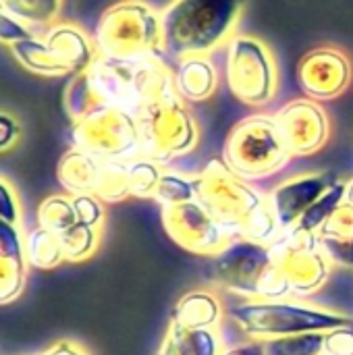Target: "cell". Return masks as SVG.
<instances>
[{
  "mask_svg": "<svg viewBox=\"0 0 353 355\" xmlns=\"http://www.w3.org/2000/svg\"><path fill=\"white\" fill-rule=\"evenodd\" d=\"M171 94H179L175 75L158 56L135 62L100 56L64 89V110L73 121L100 106L123 108L135 116L146 104Z\"/></svg>",
  "mask_w": 353,
  "mask_h": 355,
  "instance_id": "6da1fadb",
  "label": "cell"
},
{
  "mask_svg": "<svg viewBox=\"0 0 353 355\" xmlns=\"http://www.w3.org/2000/svg\"><path fill=\"white\" fill-rule=\"evenodd\" d=\"M198 202L216 218L231 237H246L273 245L283 233L268 206L252 181L233 173L225 160H210L198 175Z\"/></svg>",
  "mask_w": 353,
  "mask_h": 355,
  "instance_id": "7a4b0ae2",
  "label": "cell"
},
{
  "mask_svg": "<svg viewBox=\"0 0 353 355\" xmlns=\"http://www.w3.org/2000/svg\"><path fill=\"white\" fill-rule=\"evenodd\" d=\"M248 0H171L160 10L164 54L208 56L235 35Z\"/></svg>",
  "mask_w": 353,
  "mask_h": 355,
  "instance_id": "3957f363",
  "label": "cell"
},
{
  "mask_svg": "<svg viewBox=\"0 0 353 355\" xmlns=\"http://www.w3.org/2000/svg\"><path fill=\"white\" fill-rule=\"evenodd\" d=\"M227 316L252 341L291 337L304 333H329L353 327V316L302 304L295 300H243L227 308Z\"/></svg>",
  "mask_w": 353,
  "mask_h": 355,
  "instance_id": "277c9868",
  "label": "cell"
},
{
  "mask_svg": "<svg viewBox=\"0 0 353 355\" xmlns=\"http://www.w3.org/2000/svg\"><path fill=\"white\" fill-rule=\"evenodd\" d=\"M210 279L216 287L246 300L291 297L277 266L273 245L246 237H231V241L212 258Z\"/></svg>",
  "mask_w": 353,
  "mask_h": 355,
  "instance_id": "5b68a950",
  "label": "cell"
},
{
  "mask_svg": "<svg viewBox=\"0 0 353 355\" xmlns=\"http://www.w3.org/2000/svg\"><path fill=\"white\" fill-rule=\"evenodd\" d=\"M96 46L102 58L135 62L164 54L160 10L144 0H119L96 25Z\"/></svg>",
  "mask_w": 353,
  "mask_h": 355,
  "instance_id": "8992f818",
  "label": "cell"
},
{
  "mask_svg": "<svg viewBox=\"0 0 353 355\" xmlns=\"http://www.w3.org/2000/svg\"><path fill=\"white\" fill-rule=\"evenodd\" d=\"M291 158L275 114H252L239 121L223 148L225 164L248 181L277 175Z\"/></svg>",
  "mask_w": 353,
  "mask_h": 355,
  "instance_id": "52a82bcc",
  "label": "cell"
},
{
  "mask_svg": "<svg viewBox=\"0 0 353 355\" xmlns=\"http://www.w3.org/2000/svg\"><path fill=\"white\" fill-rule=\"evenodd\" d=\"M141 156L154 162L171 164L193 152L200 141V129L179 94L164 96L146 104L137 114Z\"/></svg>",
  "mask_w": 353,
  "mask_h": 355,
  "instance_id": "ba28073f",
  "label": "cell"
},
{
  "mask_svg": "<svg viewBox=\"0 0 353 355\" xmlns=\"http://www.w3.org/2000/svg\"><path fill=\"white\" fill-rule=\"evenodd\" d=\"M227 83L239 102L268 106L279 92V69L270 48L254 35L235 33L227 44Z\"/></svg>",
  "mask_w": 353,
  "mask_h": 355,
  "instance_id": "9c48e42d",
  "label": "cell"
},
{
  "mask_svg": "<svg viewBox=\"0 0 353 355\" xmlns=\"http://www.w3.org/2000/svg\"><path fill=\"white\" fill-rule=\"evenodd\" d=\"M73 148L104 160L131 162L141 156L137 121L131 112L114 106H100L73 121Z\"/></svg>",
  "mask_w": 353,
  "mask_h": 355,
  "instance_id": "30bf717a",
  "label": "cell"
},
{
  "mask_svg": "<svg viewBox=\"0 0 353 355\" xmlns=\"http://www.w3.org/2000/svg\"><path fill=\"white\" fill-rule=\"evenodd\" d=\"M273 252L291 297L314 295L329 283L333 262L322 250L318 235L285 231L273 243Z\"/></svg>",
  "mask_w": 353,
  "mask_h": 355,
  "instance_id": "8fae6325",
  "label": "cell"
},
{
  "mask_svg": "<svg viewBox=\"0 0 353 355\" xmlns=\"http://www.w3.org/2000/svg\"><path fill=\"white\" fill-rule=\"evenodd\" d=\"M160 218L164 233L181 250L196 256L214 258L231 241V235L198 200L162 208Z\"/></svg>",
  "mask_w": 353,
  "mask_h": 355,
  "instance_id": "7c38bea8",
  "label": "cell"
},
{
  "mask_svg": "<svg viewBox=\"0 0 353 355\" xmlns=\"http://www.w3.org/2000/svg\"><path fill=\"white\" fill-rule=\"evenodd\" d=\"M352 75V60L335 46L314 48L298 64V85L316 102L339 98L350 87Z\"/></svg>",
  "mask_w": 353,
  "mask_h": 355,
  "instance_id": "4fadbf2b",
  "label": "cell"
},
{
  "mask_svg": "<svg viewBox=\"0 0 353 355\" xmlns=\"http://www.w3.org/2000/svg\"><path fill=\"white\" fill-rule=\"evenodd\" d=\"M275 116L293 158L312 156L329 141L331 121L316 100L295 98L287 102Z\"/></svg>",
  "mask_w": 353,
  "mask_h": 355,
  "instance_id": "5bb4252c",
  "label": "cell"
},
{
  "mask_svg": "<svg viewBox=\"0 0 353 355\" xmlns=\"http://www.w3.org/2000/svg\"><path fill=\"white\" fill-rule=\"evenodd\" d=\"M339 179L331 173H306L279 183L266 193L268 206L279 223L281 233L293 229L306 210Z\"/></svg>",
  "mask_w": 353,
  "mask_h": 355,
  "instance_id": "9a60e30c",
  "label": "cell"
},
{
  "mask_svg": "<svg viewBox=\"0 0 353 355\" xmlns=\"http://www.w3.org/2000/svg\"><path fill=\"white\" fill-rule=\"evenodd\" d=\"M25 254V233L19 225L0 220V302L8 306L15 302L27 283L29 275Z\"/></svg>",
  "mask_w": 353,
  "mask_h": 355,
  "instance_id": "2e32d148",
  "label": "cell"
},
{
  "mask_svg": "<svg viewBox=\"0 0 353 355\" xmlns=\"http://www.w3.org/2000/svg\"><path fill=\"white\" fill-rule=\"evenodd\" d=\"M42 40L73 75L85 73L100 58L96 40L75 23H54L42 33Z\"/></svg>",
  "mask_w": 353,
  "mask_h": 355,
  "instance_id": "e0dca14e",
  "label": "cell"
},
{
  "mask_svg": "<svg viewBox=\"0 0 353 355\" xmlns=\"http://www.w3.org/2000/svg\"><path fill=\"white\" fill-rule=\"evenodd\" d=\"M227 314L225 304L212 289H191L183 293L169 316V324L181 331H216Z\"/></svg>",
  "mask_w": 353,
  "mask_h": 355,
  "instance_id": "ac0fdd59",
  "label": "cell"
},
{
  "mask_svg": "<svg viewBox=\"0 0 353 355\" xmlns=\"http://www.w3.org/2000/svg\"><path fill=\"white\" fill-rule=\"evenodd\" d=\"M102 160L89 152H83L79 148H71L69 152L62 154L56 166V177L62 189L69 196H79V193H94L102 168Z\"/></svg>",
  "mask_w": 353,
  "mask_h": 355,
  "instance_id": "d6986e66",
  "label": "cell"
},
{
  "mask_svg": "<svg viewBox=\"0 0 353 355\" xmlns=\"http://www.w3.org/2000/svg\"><path fill=\"white\" fill-rule=\"evenodd\" d=\"M175 85L183 100L189 102H206L214 96L218 87L216 69L208 56H187L179 60V69L175 73Z\"/></svg>",
  "mask_w": 353,
  "mask_h": 355,
  "instance_id": "ffe728a7",
  "label": "cell"
},
{
  "mask_svg": "<svg viewBox=\"0 0 353 355\" xmlns=\"http://www.w3.org/2000/svg\"><path fill=\"white\" fill-rule=\"evenodd\" d=\"M8 50L15 56V60L33 75H40V77H67V75H71L69 69L50 52V48L46 46L42 35L31 37V40H23V42H15L8 46Z\"/></svg>",
  "mask_w": 353,
  "mask_h": 355,
  "instance_id": "44dd1931",
  "label": "cell"
},
{
  "mask_svg": "<svg viewBox=\"0 0 353 355\" xmlns=\"http://www.w3.org/2000/svg\"><path fill=\"white\" fill-rule=\"evenodd\" d=\"M25 254H27V264L31 270L46 272V270H54L67 262L60 235H56L40 225L33 227L29 233H25Z\"/></svg>",
  "mask_w": 353,
  "mask_h": 355,
  "instance_id": "7402d4cb",
  "label": "cell"
},
{
  "mask_svg": "<svg viewBox=\"0 0 353 355\" xmlns=\"http://www.w3.org/2000/svg\"><path fill=\"white\" fill-rule=\"evenodd\" d=\"M64 0H0V12L29 25L31 29H42V33L56 23L62 12Z\"/></svg>",
  "mask_w": 353,
  "mask_h": 355,
  "instance_id": "603a6c76",
  "label": "cell"
},
{
  "mask_svg": "<svg viewBox=\"0 0 353 355\" xmlns=\"http://www.w3.org/2000/svg\"><path fill=\"white\" fill-rule=\"evenodd\" d=\"M343 200H345V181L339 179L306 210V214L289 231H295L302 235H318L322 225L343 206Z\"/></svg>",
  "mask_w": 353,
  "mask_h": 355,
  "instance_id": "cb8c5ba5",
  "label": "cell"
},
{
  "mask_svg": "<svg viewBox=\"0 0 353 355\" xmlns=\"http://www.w3.org/2000/svg\"><path fill=\"white\" fill-rule=\"evenodd\" d=\"M96 198H100L104 204H117L127 198H133L131 193V177H129V162L123 160H102L98 185L94 191Z\"/></svg>",
  "mask_w": 353,
  "mask_h": 355,
  "instance_id": "d4e9b609",
  "label": "cell"
},
{
  "mask_svg": "<svg viewBox=\"0 0 353 355\" xmlns=\"http://www.w3.org/2000/svg\"><path fill=\"white\" fill-rule=\"evenodd\" d=\"M35 220L40 227H44L56 235H62L64 231H69L73 225L79 223V216H77L73 198L56 193V196H48L46 200L40 202Z\"/></svg>",
  "mask_w": 353,
  "mask_h": 355,
  "instance_id": "484cf974",
  "label": "cell"
},
{
  "mask_svg": "<svg viewBox=\"0 0 353 355\" xmlns=\"http://www.w3.org/2000/svg\"><path fill=\"white\" fill-rule=\"evenodd\" d=\"M193 200H198L196 177H185L175 171L162 173L160 183L154 193V202H158L160 208H171V206L193 202Z\"/></svg>",
  "mask_w": 353,
  "mask_h": 355,
  "instance_id": "4316f807",
  "label": "cell"
},
{
  "mask_svg": "<svg viewBox=\"0 0 353 355\" xmlns=\"http://www.w3.org/2000/svg\"><path fill=\"white\" fill-rule=\"evenodd\" d=\"M60 239H62L67 262H85V260H89L98 252L100 229L83 225V223H77L69 231H64L60 235Z\"/></svg>",
  "mask_w": 353,
  "mask_h": 355,
  "instance_id": "83f0119b",
  "label": "cell"
},
{
  "mask_svg": "<svg viewBox=\"0 0 353 355\" xmlns=\"http://www.w3.org/2000/svg\"><path fill=\"white\" fill-rule=\"evenodd\" d=\"M325 333H304L262 341L266 355H320Z\"/></svg>",
  "mask_w": 353,
  "mask_h": 355,
  "instance_id": "f1b7e54d",
  "label": "cell"
},
{
  "mask_svg": "<svg viewBox=\"0 0 353 355\" xmlns=\"http://www.w3.org/2000/svg\"><path fill=\"white\" fill-rule=\"evenodd\" d=\"M162 166L150 158H135L129 162V177H131V193L133 198L141 200H154L156 187L162 177Z\"/></svg>",
  "mask_w": 353,
  "mask_h": 355,
  "instance_id": "f546056e",
  "label": "cell"
},
{
  "mask_svg": "<svg viewBox=\"0 0 353 355\" xmlns=\"http://www.w3.org/2000/svg\"><path fill=\"white\" fill-rule=\"evenodd\" d=\"M71 198H73L79 223L102 229V225L106 220V204L100 198H96L94 193H79V196H71Z\"/></svg>",
  "mask_w": 353,
  "mask_h": 355,
  "instance_id": "4dcf8cb0",
  "label": "cell"
},
{
  "mask_svg": "<svg viewBox=\"0 0 353 355\" xmlns=\"http://www.w3.org/2000/svg\"><path fill=\"white\" fill-rule=\"evenodd\" d=\"M320 239H350L353 237V210L350 206H341L318 231Z\"/></svg>",
  "mask_w": 353,
  "mask_h": 355,
  "instance_id": "1f68e13d",
  "label": "cell"
},
{
  "mask_svg": "<svg viewBox=\"0 0 353 355\" xmlns=\"http://www.w3.org/2000/svg\"><path fill=\"white\" fill-rule=\"evenodd\" d=\"M0 220L19 225V227L23 220V208H21L17 189L10 185V181L6 177L0 179Z\"/></svg>",
  "mask_w": 353,
  "mask_h": 355,
  "instance_id": "d6a6232c",
  "label": "cell"
},
{
  "mask_svg": "<svg viewBox=\"0 0 353 355\" xmlns=\"http://www.w3.org/2000/svg\"><path fill=\"white\" fill-rule=\"evenodd\" d=\"M320 355H353V327H341L325 333Z\"/></svg>",
  "mask_w": 353,
  "mask_h": 355,
  "instance_id": "836d02e7",
  "label": "cell"
},
{
  "mask_svg": "<svg viewBox=\"0 0 353 355\" xmlns=\"http://www.w3.org/2000/svg\"><path fill=\"white\" fill-rule=\"evenodd\" d=\"M320 239V237H318ZM333 266L353 270V237L350 239H320Z\"/></svg>",
  "mask_w": 353,
  "mask_h": 355,
  "instance_id": "e575fe53",
  "label": "cell"
},
{
  "mask_svg": "<svg viewBox=\"0 0 353 355\" xmlns=\"http://www.w3.org/2000/svg\"><path fill=\"white\" fill-rule=\"evenodd\" d=\"M37 37L35 29H31L29 25L12 19L10 15L0 12V40L4 46H10L15 42H23V40H31Z\"/></svg>",
  "mask_w": 353,
  "mask_h": 355,
  "instance_id": "d590c367",
  "label": "cell"
},
{
  "mask_svg": "<svg viewBox=\"0 0 353 355\" xmlns=\"http://www.w3.org/2000/svg\"><path fill=\"white\" fill-rule=\"evenodd\" d=\"M156 355H193V352L189 349L183 331L173 327V324H169L166 335L162 337V343H160Z\"/></svg>",
  "mask_w": 353,
  "mask_h": 355,
  "instance_id": "8d00e7d4",
  "label": "cell"
},
{
  "mask_svg": "<svg viewBox=\"0 0 353 355\" xmlns=\"http://www.w3.org/2000/svg\"><path fill=\"white\" fill-rule=\"evenodd\" d=\"M21 137V125L15 116H10L8 112L0 114V150L8 152L10 148L17 146Z\"/></svg>",
  "mask_w": 353,
  "mask_h": 355,
  "instance_id": "74e56055",
  "label": "cell"
},
{
  "mask_svg": "<svg viewBox=\"0 0 353 355\" xmlns=\"http://www.w3.org/2000/svg\"><path fill=\"white\" fill-rule=\"evenodd\" d=\"M42 355H89L81 345H77L71 339H60L54 345H50Z\"/></svg>",
  "mask_w": 353,
  "mask_h": 355,
  "instance_id": "f35d334b",
  "label": "cell"
},
{
  "mask_svg": "<svg viewBox=\"0 0 353 355\" xmlns=\"http://www.w3.org/2000/svg\"><path fill=\"white\" fill-rule=\"evenodd\" d=\"M221 355H266L262 349V341H248V343H239V345H233V347H227L223 349Z\"/></svg>",
  "mask_w": 353,
  "mask_h": 355,
  "instance_id": "ab89813d",
  "label": "cell"
},
{
  "mask_svg": "<svg viewBox=\"0 0 353 355\" xmlns=\"http://www.w3.org/2000/svg\"><path fill=\"white\" fill-rule=\"evenodd\" d=\"M343 204L353 210V179L345 181V200H343Z\"/></svg>",
  "mask_w": 353,
  "mask_h": 355,
  "instance_id": "60d3db41",
  "label": "cell"
}]
</instances>
